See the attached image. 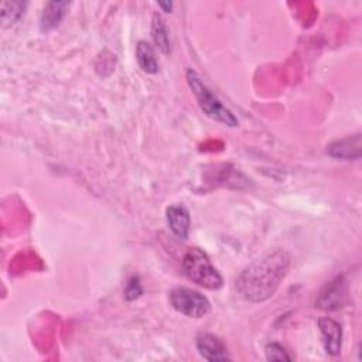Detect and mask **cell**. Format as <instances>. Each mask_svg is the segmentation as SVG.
I'll list each match as a JSON object with an SVG mask.
<instances>
[{
	"label": "cell",
	"mask_w": 362,
	"mask_h": 362,
	"mask_svg": "<svg viewBox=\"0 0 362 362\" xmlns=\"http://www.w3.org/2000/svg\"><path fill=\"white\" fill-rule=\"evenodd\" d=\"M290 267V255L274 249L246 266L236 280L240 297L252 304L269 300L280 287Z\"/></svg>",
	"instance_id": "obj_1"
},
{
	"label": "cell",
	"mask_w": 362,
	"mask_h": 362,
	"mask_svg": "<svg viewBox=\"0 0 362 362\" xmlns=\"http://www.w3.org/2000/svg\"><path fill=\"white\" fill-rule=\"evenodd\" d=\"M185 79H187V83H188L191 92L195 95L201 110L208 117H211L212 120H216L225 126H229V127H236L239 124V120L233 115V112L230 109H228L216 98V95L202 82L201 76L194 69L187 71Z\"/></svg>",
	"instance_id": "obj_2"
},
{
	"label": "cell",
	"mask_w": 362,
	"mask_h": 362,
	"mask_svg": "<svg viewBox=\"0 0 362 362\" xmlns=\"http://www.w3.org/2000/svg\"><path fill=\"white\" fill-rule=\"evenodd\" d=\"M182 270L185 276L195 284L218 290L223 284V279L216 267L211 263L208 255L199 247H191L182 257Z\"/></svg>",
	"instance_id": "obj_3"
},
{
	"label": "cell",
	"mask_w": 362,
	"mask_h": 362,
	"mask_svg": "<svg viewBox=\"0 0 362 362\" xmlns=\"http://www.w3.org/2000/svg\"><path fill=\"white\" fill-rule=\"evenodd\" d=\"M168 300L175 311L191 318H201L211 310L209 300L199 291L188 287L173 288L168 293Z\"/></svg>",
	"instance_id": "obj_4"
},
{
	"label": "cell",
	"mask_w": 362,
	"mask_h": 362,
	"mask_svg": "<svg viewBox=\"0 0 362 362\" xmlns=\"http://www.w3.org/2000/svg\"><path fill=\"white\" fill-rule=\"evenodd\" d=\"M346 301V283L342 276L329 280L320 291L315 305L324 311H337Z\"/></svg>",
	"instance_id": "obj_5"
},
{
	"label": "cell",
	"mask_w": 362,
	"mask_h": 362,
	"mask_svg": "<svg viewBox=\"0 0 362 362\" xmlns=\"http://www.w3.org/2000/svg\"><path fill=\"white\" fill-rule=\"evenodd\" d=\"M197 349L199 355L209 362H222L229 361L230 356L228 354V348L223 341L214 334L209 332H199L195 339Z\"/></svg>",
	"instance_id": "obj_6"
},
{
	"label": "cell",
	"mask_w": 362,
	"mask_h": 362,
	"mask_svg": "<svg viewBox=\"0 0 362 362\" xmlns=\"http://www.w3.org/2000/svg\"><path fill=\"white\" fill-rule=\"evenodd\" d=\"M327 153L338 160H358L362 153L361 133L338 139L327 146Z\"/></svg>",
	"instance_id": "obj_7"
},
{
	"label": "cell",
	"mask_w": 362,
	"mask_h": 362,
	"mask_svg": "<svg viewBox=\"0 0 362 362\" xmlns=\"http://www.w3.org/2000/svg\"><path fill=\"white\" fill-rule=\"evenodd\" d=\"M320 332L324 338V348L328 355L337 356L341 352L342 344V327L331 317H321L317 321Z\"/></svg>",
	"instance_id": "obj_8"
},
{
	"label": "cell",
	"mask_w": 362,
	"mask_h": 362,
	"mask_svg": "<svg viewBox=\"0 0 362 362\" xmlns=\"http://www.w3.org/2000/svg\"><path fill=\"white\" fill-rule=\"evenodd\" d=\"M165 219L170 230L178 238L185 240L189 235L191 218L188 209L182 204H174L167 206Z\"/></svg>",
	"instance_id": "obj_9"
},
{
	"label": "cell",
	"mask_w": 362,
	"mask_h": 362,
	"mask_svg": "<svg viewBox=\"0 0 362 362\" xmlns=\"http://www.w3.org/2000/svg\"><path fill=\"white\" fill-rule=\"evenodd\" d=\"M71 7L69 1H48L40 17V28L48 33L57 28Z\"/></svg>",
	"instance_id": "obj_10"
},
{
	"label": "cell",
	"mask_w": 362,
	"mask_h": 362,
	"mask_svg": "<svg viewBox=\"0 0 362 362\" xmlns=\"http://www.w3.org/2000/svg\"><path fill=\"white\" fill-rule=\"evenodd\" d=\"M136 61L143 72L151 75L158 72V62L154 54V48L144 40H140L136 45Z\"/></svg>",
	"instance_id": "obj_11"
},
{
	"label": "cell",
	"mask_w": 362,
	"mask_h": 362,
	"mask_svg": "<svg viewBox=\"0 0 362 362\" xmlns=\"http://www.w3.org/2000/svg\"><path fill=\"white\" fill-rule=\"evenodd\" d=\"M151 37H153L154 44L163 54H165V55L170 54L171 45H170L168 30L163 21V18L157 13L153 16V20H151Z\"/></svg>",
	"instance_id": "obj_12"
},
{
	"label": "cell",
	"mask_w": 362,
	"mask_h": 362,
	"mask_svg": "<svg viewBox=\"0 0 362 362\" xmlns=\"http://www.w3.org/2000/svg\"><path fill=\"white\" fill-rule=\"evenodd\" d=\"M27 1H3L0 6V18L3 25L16 24L25 13Z\"/></svg>",
	"instance_id": "obj_13"
},
{
	"label": "cell",
	"mask_w": 362,
	"mask_h": 362,
	"mask_svg": "<svg viewBox=\"0 0 362 362\" xmlns=\"http://www.w3.org/2000/svg\"><path fill=\"white\" fill-rule=\"evenodd\" d=\"M264 354L267 361H291V356L287 354V351L277 342L267 344Z\"/></svg>",
	"instance_id": "obj_14"
},
{
	"label": "cell",
	"mask_w": 362,
	"mask_h": 362,
	"mask_svg": "<svg viewBox=\"0 0 362 362\" xmlns=\"http://www.w3.org/2000/svg\"><path fill=\"white\" fill-rule=\"evenodd\" d=\"M124 298L127 301H133L136 298H139L141 294H143V287H141V283H140V279L137 276H132L127 283H126V287H124Z\"/></svg>",
	"instance_id": "obj_15"
},
{
	"label": "cell",
	"mask_w": 362,
	"mask_h": 362,
	"mask_svg": "<svg viewBox=\"0 0 362 362\" xmlns=\"http://www.w3.org/2000/svg\"><path fill=\"white\" fill-rule=\"evenodd\" d=\"M158 4V7H161L165 13H171V10H173V3H170V1H167V3H157Z\"/></svg>",
	"instance_id": "obj_16"
}]
</instances>
